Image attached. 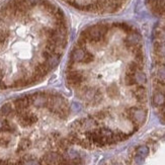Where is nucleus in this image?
I'll return each instance as SVG.
<instances>
[{
  "instance_id": "3",
  "label": "nucleus",
  "mask_w": 165,
  "mask_h": 165,
  "mask_svg": "<svg viewBox=\"0 0 165 165\" xmlns=\"http://www.w3.org/2000/svg\"><path fill=\"white\" fill-rule=\"evenodd\" d=\"M146 2L152 12L165 17V0H146Z\"/></svg>"
},
{
  "instance_id": "2",
  "label": "nucleus",
  "mask_w": 165,
  "mask_h": 165,
  "mask_svg": "<svg viewBox=\"0 0 165 165\" xmlns=\"http://www.w3.org/2000/svg\"><path fill=\"white\" fill-rule=\"evenodd\" d=\"M77 10L94 14L114 13L122 9L128 0H61Z\"/></svg>"
},
{
  "instance_id": "1",
  "label": "nucleus",
  "mask_w": 165,
  "mask_h": 165,
  "mask_svg": "<svg viewBox=\"0 0 165 165\" xmlns=\"http://www.w3.org/2000/svg\"><path fill=\"white\" fill-rule=\"evenodd\" d=\"M68 33L66 16L52 0L0 3V90L43 81L62 59Z\"/></svg>"
},
{
  "instance_id": "4",
  "label": "nucleus",
  "mask_w": 165,
  "mask_h": 165,
  "mask_svg": "<svg viewBox=\"0 0 165 165\" xmlns=\"http://www.w3.org/2000/svg\"><path fill=\"white\" fill-rule=\"evenodd\" d=\"M148 152H149V149H148V147L146 146H141L138 148V150H137V155L141 156L142 158L146 157Z\"/></svg>"
}]
</instances>
